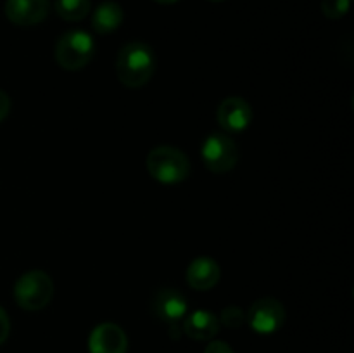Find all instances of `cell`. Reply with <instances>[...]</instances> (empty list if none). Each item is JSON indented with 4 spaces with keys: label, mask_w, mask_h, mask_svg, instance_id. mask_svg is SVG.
I'll return each mask as SVG.
<instances>
[{
    "label": "cell",
    "mask_w": 354,
    "mask_h": 353,
    "mask_svg": "<svg viewBox=\"0 0 354 353\" xmlns=\"http://www.w3.org/2000/svg\"><path fill=\"white\" fill-rule=\"evenodd\" d=\"M204 353H234V350L225 341H211L204 350Z\"/></svg>",
    "instance_id": "cell-18"
},
{
    "label": "cell",
    "mask_w": 354,
    "mask_h": 353,
    "mask_svg": "<svg viewBox=\"0 0 354 353\" xmlns=\"http://www.w3.org/2000/svg\"><path fill=\"white\" fill-rule=\"evenodd\" d=\"M156 71V54L145 42H128L116 55V76L128 89H140Z\"/></svg>",
    "instance_id": "cell-1"
},
{
    "label": "cell",
    "mask_w": 354,
    "mask_h": 353,
    "mask_svg": "<svg viewBox=\"0 0 354 353\" xmlns=\"http://www.w3.org/2000/svg\"><path fill=\"white\" fill-rule=\"evenodd\" d=\"M151 311L156 318L166 322V324H176L183 320L189 311V303L187 298L173 287H162L156 291L151 301Z\"/></svg>",
    "instance_id": "cell-8"
},
{
    "label": "cell",
    "mask_w": 354,
    "mask_h": 353,
    "mask_svg": "<svg viewBox=\"0 0 354 353\" xmlns=\"http://www.w3.org/2000/svg\"><path fill=\"white\" fill-rule=\"evenodd\" d=\"M220 318L209 310H194L183 318V332L196 341H211L220 332Z\"/></svg>",
    "instance_id": "cell-12"
},
{
    "label": "cell",
    "mask_w": 354,
    "mask_h": 353,
    "mask_svg": "<svg viewBox=\"0 0 354 353\" xmlns=\"http://www.w3.org/2000/svg\"><path fill=\"white\" fill-rule=\"evenodd\" d=\"M90 353H127L128 338L123 329L114 322L95 325L88 336Z\"/></svg>",
    "instance_id": "cell-9"
},
{
    "label": "cell",
    "mask_w": 354,
    "mask_h": 353,
    "mask_svg": "<svg viewBox=\"0 0 354 353\" xmlns=\"http://www.w3.org/2000/svg\"><path fill=\"white\" fill-rule=\"evenodd\" d=\"M95 42L85 30H69L59 37L54 48L55 62L66 71H80L92 61Z\"/></svg>",
    "instance_id": "cell-4"
},
{
    "label": "cell",
    "mask_w": 354,
    "mask_h": 353,
    "mask_svg": "<svg viewBox=\"0 0 354 353\" xmlns=\"http://www.w3.org/2000/svg\"><path fill=\"white\" fill-rule=\"evenodd\" d=\"M54 296V280L45 270H28L14 284V300L26 311H38L47 307Z\"/></svg>",
    "instance_id": "cell-3"
},
{
    "label": "cell",
    "mask_w": 354,
    "mask_h": 353,
    "mask_svg": "<svg viewBox=\"0 0 354 353\" xmlns=\"http://www.w3.org/2000/svg\"><path fill=\"white\" fill-rule=\"evenodd\" d=\"M149 175L159 183L175 185L190 175V161L185 152L173 145H158L145 158Z\"/></svg>",
    "instance_id": "cell-2"
},
{
    "label": "cell",
    "mask_w": 354,
    "mask_h": 353,
    "mask_svg": "<svg viewBox=\"0 0 354 353\" xmlns=\"http://www.w3.org/2000/svg\"><path fill=\"white\" fill-rule=\"evenodd\" d=\"M124 10L123 7L113 0L99 3L92 12V28L99 35H107L116 31L123 24Z\"/></svg>",
    "instance_id": "cell-13"
},
{
    "label": "cell",
    "mask_w": 354,
    "mask_h": 353,
    "mask_svg": "<svg viewBox=\"0 0 354 353\" xmlns=\"http://www.w3.org/2000/svg\"><path fill=\"white\" fill-rule=\"evenodd\" d=\"M209 2H225V0H209Z\"/></svg>",
    "instance_id": "cell-21"
},
{
    "label": "cell",
    "mask_w": 354,
    "mask_h": 353,
    "mask_svg": "<svg viewBox=\"0 0 354 353\" xmlns=\"http://www.w3.org/2000/svg\"><path fill=\"white\" fill-rule=\"evenodd\" d=\"M216 120L221 130L228 135L248 130L252 121V107L245 99L237 96L221 100L216 109Z\"/></svg>",
    "instance_id": "cell-7"
},
{
    "label": "cell",
    "mask_w": 354,
    "mask_h": 353,
    "mask_svg": "<svg viewBox=\"0 0 354 353\" xmlns=\"http://www.w3.org/2000/svg\"><path fill=\"white\" fill-rule=\"evenodd\" d=\"M286 307L275 298H261L251 305L245 322L258 334H273L286 324Z\"/></svg>",
    "instance_id": "cell-6"
},
{
    "label": "cell",
    "mask_w": 354,
    "mask_h": 353,
    "mask_svg": "<svg viewBox=\"0 0 354 353\" xmlns=\"http://www.w3.org/2000/svg\"><path fill=\"white\" fill-rule=\"evenodd\" d=\"M156 3H161V6H173V3L180 2V0H154Z\"/></svg>",
    "instance_id": "cell-20"
},
{
    "label": "cell",
    "mask_w": 354,
    "mask_h": 353,
    "mask_svg": "<svg viewBox=\"0 0 354 353\" xmlns=\"http://www.w3.org/2000/svg\"><path fill=\"white\" fill-rule=\"evenodd\" d=\"M48 7V0H6L3 12L16 26H35L45 21Z\"/></svg>",
    "instance_id": "cell-10"
},
{
    "label": "cell",
    "mask_w": 354,
    "mask_h": 353,
    "mask_svg": "<svg viewBox=\"0 0 354 353\" xmlns=\"http://www.w3.org/2000/svg\"><path fill=\"white\" fill-rule=\"evenodd\" d=\"M239 156L241 152L237 142L225 132H213L204 138L201 145V158L204 166L218 175L232 172L237 166Z\"/></svg>",
    "instance_id": "cell-5"
},
{
    "label": "cell",
    "mask_w": 354,
    "mask_h": 353,
    "mask_svg": "<svg viewBox=\"0 0 354 353\" xmlns=\"http://www.w3.org/2000/svg\"><path fill=\"white\" fill-rule=\"evenodd\" d=\"M10 111V97L3 90H0V123L7 118Z\"/></svg>",
    "instance_id": "cell-19"
},
{
    "label": "cell",
    "mask_w": 354,
    "mask_h": 353,
    "mask_svg": "<svg viewBox=\"0 0 354 353\" xmlns=\"http://www.w3.org/2000/svg\"><path fill=\"white\" fill-rule=\"evenodd\" d=\"M90 0H55L54 9L61 19L75 23V21H82L88 16L90 12Z\"/></svg>",
    "instance_id": "cell-14"
},
{
    "label": "cell",
    "mask_w": 354,
    "mask_h": 353,
    "mask_svg": "<svg viewBox=\"0 0 354 353\" xmlns=\"http://www.w3.org/2000/svg\"><path fill=\"white\" fill-rule=\"evenodd\" d=\"M351 0H322V12L328 19H341L348 14Z\"/></svg>",
    "instance_id": "cell-16"
},
{
    "label": "cell",
    "mask_w": 354,
    "mask_h": 353,
    "mask_svg": "<svg viewBox=\"0 0 354 353\" xmlns=\"http://www.w3.org/2000/svg\"><path fill=\"white\" fill-rule=\"evenodd\" d=\"M221 269L211 256H197L187 266L185 279L192 289L209 291L220 282Z\"/></svg>",
    "instance_id": "cell-11"
},
{
    "label": "cell",
    "mask_w": 354,
    "mask_h": 353,
    "mask_svg": "<svg viewBox=\"0 0 354 353\" xmlns=\"http://www.w3.org/2000/svg\"><path fill=\"white\" fill-rule=\"evenodd\" d=\"M9 332H10L9 315H7V311L0 307V345L6 343V339L9 338Z\"/></svg>",
    "instance_id": "cell-17"
},
{
    "label": "cell",
    "mask_w": 354,
    "mask_h": 353,
    "mask_svg": "<svg viewBox=\"0 0 354 353\" xmlns=\"http://www.w3.org/2000/svg\"><path fill=\"white\" fill-rule=\"evenodd\" d=\"M244 322H245V311L242 310V308L232 305V307H227L221 310L220 324H223L225 327L239 329Z\"/></svg>",
    "instance_id": "cell-15"
}]
</instances>
